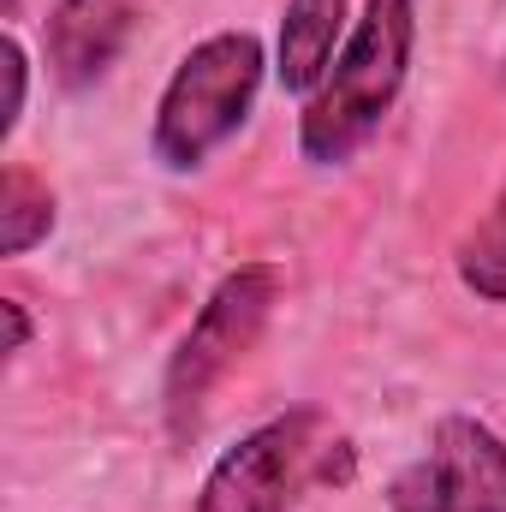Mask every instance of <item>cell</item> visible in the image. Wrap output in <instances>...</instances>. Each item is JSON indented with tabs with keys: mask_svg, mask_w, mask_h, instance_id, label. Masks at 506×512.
Wrapping results in <instances>:
<instances>
[{
	"mask_svg": "<svg viewBox=\"0 0 506 512\" xmlns=\"http://www.w3.org/2000/svg\"><path fill=\"white\" fill-rule=\"evenodd\" d=\"M346 6L352 0H286L280 42H274V72L286 96H316V84L328 78L346 42Z\"/></svg>",
	"mask_w": 506,
	"mask_h": 512,
	"instance_id": "obj_7",
	"label": "cell"
},
{
	"mask_svg": "<svg viewBox=\"0 0 506 512\" xmlns=\"http://www.w3.org/2000/svg\"><path fill=\"white\" fill-rule=\"evenodd\" d=\"M274 304H280V268L274 262H239L203 298V310L191 316V328L173 346L167 376H161V411H167V435L173 441H185L197 429L209 393L245 364V352L262 340Z\"/></svg>",
	"mask_w": 506,
	"mask_h": 512,
	"instance_id": "obj_4",
	"label": "cell"
},
{
	"mask_svg": "<svg viewBox=\"0 0 506 512\" xmlns=\"http://www.w3.org/2000/svg\"><path fill=\"white\" fill-rule=\"evenodd\" d=\"M393 512H506V441L483 417H441L411 465L387 483Z\"/></svg>",
	"mask_w": 506,
	"mask_h": 512,
	"instance_id": "obj_5",
	"label": "cell"
},
{
	"mask_svg": "<svg viewBox=\"0 0 506 512\" xmlns=\"http://www.w3.org/2000/svg\"><path fill=\"white\" fill-rule=\"evenodd\" d=\"M54 191L48 179H36L30 167H6L0 173V256H24L36 251L48 233H54Z\"/></svg>",
	"mask_w": 506,
	"mask_h": 512,
	"instance_id": "obj_8",
	"label": "cell"
},
{
	"mask_svg": "<svg viewBox=\"0 0 506 512\" xmlns=\"http://www.w3.org/2000/svg\"><path fill=\"white\" fill-rule=\"evenodd\" d=\"M0 316H6V358H18L30 346V316H24L18 298H0Z\"/></svg>",
	"mask_w": 506,
	"mask_h": 512,
	"instance_id": "obj_11",
	"label": "cell"
},
{
	"mask_svg": "<svg viewBox=\"0 0 506 512\" xmlns=\"http://www.w3.org/2000/svg\"><path fill=\"white\" fill-rule=\"evenodd\" d=\"M346 459V435L316 405L280 411L209 465L191 512H292L310 483H328L334 471L346 477Z\"/></svg>",
	"mask_w": 506,
	"mask_h": 512,
	"instance_id": "obj_3",
	"label": "cell"
},
{
	"mask_svg": "<svg viewBox=\"0 0 506 512\" xmlns=\"http://www.w3.org/2000/svg\"><path fill=\"white\" fill-rule=\"evenodd\" d=\"M411 54H417V0H364L328 78L316 84V96H304L298 155L310 167H346L393 114L411 78Z\"/></svg>",
	"mask_w": 506,
	"mask_h": 512,
	"instance_id": "obj_1",
	"label": "cell"
},
{
	"mask_svg": "<svg viewBox=\"0 0 506 512\" xmlns=\"http://www.w3.org/2000/svg\"><path fill=\"white\" fill-rule=\"evenodd\" d=\"M6 78H12V102H6V137L18 131L24 120V90H30V54H24V42H18V30H6Z\"/></svg>",
	"mask_w": 506,
	"mask_h": 512,
	"instance_id": "obj_10",
	"label": "cell"
},
{
	"mask_svg": "<svg viewBox=\"0 0 506 512\" xmlns=\"http://www.w3.org/2000/svg\"><path fill=\"white\" fill-rule=\"evenodd\" d=\"M137 18H143V0H54L42 42H48V72L60 78V90L102 84L120 66Z\"/></svg>",
	"mask_w": 506,
	"mask_h": 512,
	"instance_id": "obj_6",
	"label": "cell"
},
{
	"mask_svg": "<svg viewBox=\"0 0 506 512\" xmlns=\"http://www.w3.org/2000/svg\"><path fill=\"white\" fill-rule=\"evenodd\" d=\"M262 78H268V54L251 30H215L197 48H185V60L173 66L155 102V126H149L155 161L167 173H197L221 143L245 131Z\"/></svg>",
	"mask_w": 506,
	"mask_h": 512,
	"instance_id": "obj_2",
	"label": "cell"
},
{
	"mask_svg": "<svg viewBox=\"0 0 506 512\" xmlns=\"http://www.w3.org/2000/svg\"><path fill=\"white\" fill-rule=\"evenodd\" d=\"M453 268H459L465 292H477L489 304H506V179H501V191H495V203L483 209V221L459 239Z\"/></svg>",
	"mask_w": 506,
	"mask_h": 512,
	"instance_id": "obj_9",
	"label": "cell"
}]
</instances>
